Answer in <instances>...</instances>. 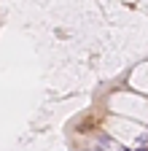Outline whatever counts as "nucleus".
I'll return each mask as SVG.
<instances>
[]
</instances>
